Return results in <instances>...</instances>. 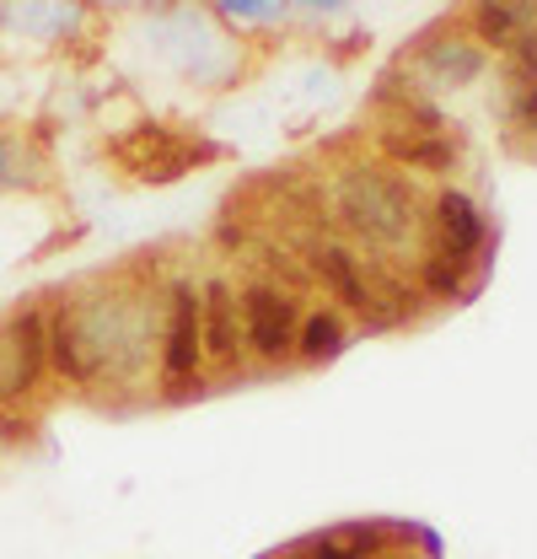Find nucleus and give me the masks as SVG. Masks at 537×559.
<instances>
[{
    "instance_id": "1",
    "label": "nucleus",
    "mask_w": 537,
    "mask_h": 559,
    "mask_svg": "<svg viewBox=\"0 0 537 559\" xmlns=\"http://www.w3.org/2000/svg\"><path fill=\"white\" fill-rule=\"evenodd\" d=\"M114 156L130 167V178H140V183H172L200 156H210V145H189L183 135H172L162 124H140L124 140H114Z\"/></svg>"
},
{
    "instance_id": "2",
    "label": "nucleus",
    "mask_w": 537,
    "mask_h": 559,
    "mask_svg": "<svg viewBox=\"0 0 537 559\" xmlns=\"http://www.w3.org/2000/svg\"><path fill=\"white\" fill-rule=\"evenodd\" d=\"M44 355H49V329L38 312H16L0 329V404L22 399L38 388L44 377Z\"/></svg>"
},
{
    "instance_id": "3",
    "label": "nucleus",
    "mask_w": 537,
    "mask_h": 559,
    "mask_svg": "<svg viewBox=\"0 0 537 559\" xmlns=\"http://www.w3.org/2000/svg\"><path fill=\"white\" fill-rule=\"evenodd\" d=\"M344 215H349L366 237L398 242L403 231H408V194H403L393 178H349V189H344Z\"/></svg>"
},
{
    "instance_id": "4",
    "label": "nucleus",
    "mask_w": 537,
    "mask_h": 559,
    "mask_svg": "<svg viewBox=\"0 0 537 559\" xmlns=\"http://www.w3.org/2000/svg\"><path fill=\"white\" fill-rule=\"evenodd\" d=\"M242 334H248V345L259 349L264 360L290 355L296 340H301L296 334V301L285 290H274V285H253L242 296Z\"/></svg>"
},
{
    "instance_id": "5",
    "label": "nucleus",
    "mask_w": 537,
    "mask_h": 559,
    "mask_svg": "<svg viewBox=\"0 0 537 559\" xmlns=\"http://www.w3.org/2000/svg\"><path fill=\"white\" fill-rule=\"evenodd\" d=\"M200 355H204L200 296H194L189 285H172V301H167V345H162V371H167V382L194 377Z\"/></svg>"
},
{
    "instance_id": "6",
    "label": "nucleus",
    "mask_w": 537,
    "mask_h": 559,
    "mask_svg": "<svg viewBox=\"0 0 537 559\" xmlns=\"http://www.w3.org/2000/svg\"><path fill=\"white\" fill-rule=\"evenodd\" d=\"M200 329H204V349L215 355V360H231L237 355V296H231V285H204L200 296Z\"/></svg>"
},
{
    "instance_id": "7",
    "label": "nucleus",
    "mask_w": 537,
    "mask_h": 559,
    "mask_svg": "<svg viewBox=\"0 0 537 559\" xmlns=\"http://www.w3.org/2000/svg\"><path fill=\"white\" fill-rule=\"evenodd\" d=\"M312 264H318V275L338 290L344 307H355V312H377L371 285H366L360 270H355V253H344V248H334V242H323V248H312Z\"/></svg>"
},
{
    "instance_id": "8",
    "label": "nucleus",
    "mask_w": 537,
    "mask_h": 559,
    "mask_svg": "<svg viewBox=\"0 0 537 559\" xmlns=\"http://www.w3.org/2000/svg\"><path fill=\"white\" fill-rule=\"evenodd\" d=\"M441 237H446V253H441V259H452V264H463V259L478 253L484 221H478V210H473L468 194H441Z\"/></svg>"
},
{
    "instance_id": "9",
    "label": "nucleus",
    "mask_w": 537,
    "mask_h": 559,
    "mask_svg": "<svg viewBox=\"0 0 537 559\" xmlns=\"http://www.w3.org/2000/svg\"><path fill=\"white\" fill-rule=\"evenodd\" d=\"M296 349H301L307 360H334L338 349H344V323H338L334 312H312V318L301 323Z\"/></svg>"
},
{
    "instance_id": "10",
    "label": "nucleus",
    "mask_w": 537,
    "mask_h": 559,
    "mask_svg": "<svg viewBox=\"0 0 537 559\" xmlns=\"http://www.w3.org/2000/svg\"><path fill=\"white\" fill-rule=\"evenodd\" d=\"M387 156L408 162V167H446L452 162V145L446 140H419V135H387Z\"/></svg>"
},
{
    "instance_id": "11",
    "label": "nucleus",
    "mask_w": 537,
    "mask_h": 559,
    "mask_svg": "<svg viewBox=\"0 0 537 559\" xmlns=\"http://www.w3.org/2000/svg\"><path fill=\"white\" fill-rule=\"evenodd\" d=\"M537 11L527 5H478V33L489 38V44H522V22H533Z\"/></svg>"
},
{
    "instance_id": "12",
    "label": "nucleus",
    "mask_w": 537,
    "mask_h": 559,
    "mask_svg": "<svg viewBox=\"0 0 537 559\" xmlns=\"http://www.w3.org/2000/svg\"><path fill=\"white\" fill-rule=\"evenodd\" d=\"M425 280H430V290H435V296H457V290H463V275H457V264H452V259H435V264L425 270Z\"/></svg>"
},
{
    "instance_id": "13",
    "label": "nucleus",
    "mask_w": 537,
    "mask_h": 559,
    "mask_svg": "<svg viewBox=\"0 0 537 559\" xmlns=\"http://www.w3.org/2000/svg\"><path fill=\"white\" fill-rule=\"evenodd\" d=\"M430 60H441V66H452V49H435ZM457 66H463V70H468V75H473V70H478V55H457Z\"/></svg>"
},
{
    "instance_id": "14",
    "label": "nucleus",
    "mask_w": 537,
    "mask_h": 559,
    "mask_svg": "<svg viewBox=\"0 0 537 559\" xmlns=\"http://www.w3.org/2000/svg\"><path fill=\"white\" fill-rule=\"evenodd\" d=\"M522 119H537V81H522Z\"/></svg>"
},
{
    "instance_id": "15",
    "label": "nucleus",
    "mask_w": 537,
    "mask_h": 559,
    "mask_svg": "<svg viewBox=\"0 0 537 559\" xmlns=\"http://www.w3.org/2000/svg\"><path fill=\"white\" fill-rule=\"evenodd\" d=\"M382 559H393V555H382Z\"/></svg>"
}]
</instances>
